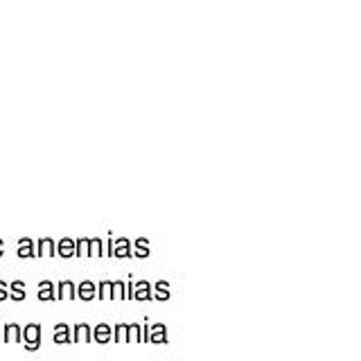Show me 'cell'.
<instances>
[{
	"label": "cell",
	"mask_w": 361,
	"mask_h": 361,
	"mask_svg": "<svg viewBox=\"0 0 361 361\" xmlns=\"http://www.w3.org/2000/svg\"><path fill=\"white\" fill-rule=\"evenodd\" d=\"M131 255L135 257H149L152 255V246L147 237H138L135 242H131Z\"/></svg>",
	"instance_id": "3957f363"
},
{
	"label": "cell",
	"mask_w": 361,
	"mask_h": 361,
	"mask_svg": "<svg viewBox=\"0 0 361 361\" xmlns=\"http://www.w3.org/2000/svg\"><path fill=\"white\" fill-rule=\"evenodd\" d=\"M3 248H5V246H3V240H0V255H3Z\"/></svg>",
	"instance_id": "7402d4cb"
},
{
	"label": "cell",
	"mask_w": 361,
	"mask_h": 361,
	"mask_svg": "<svg viewBox=\"0 0 361 361\" xmlns=\"http://www.w3.org/2000/svg\"><path fill=\"white\" fill-rule=\"evenodd\" d=\"M54 251H56V244L50 240V237H41L39 240V255H54Z\"/></svg>",
	"instance_id": "9c48e42d"
},
{
	"label": "cell",
	"mask_w": 361,
	"mask_h": 361,
	"mask_svg": "<svg viewBox=\"0 0 361 361\" xmlns=\"http://www.w3.org/2000/svg\"><path fill=\"white\" fill-rule=\"evenodd\" d=\"M93 336L97 338L99 343H106L109 338H111V325H106V323H99L95 330H93Z\"/></svg>",
	"instance_id": "8fae6325"
},
{
	"label": "cell",
	"mask_w": 361,
	"mask_h": 361,
	"mask_svg": "<svg viewBox=\"0 0 361 361\" xmlns=\"http://www.w3.org/2000/svg\"><path fill=\"white\" fill-rule=\"evenodd\" d=\"M149 336H152V341H167V330H165V325L156 323V325L152 327Z\"/></svg>",
	"instance_id": "2e32d148"
},
{
	"label": "cell",
	"mask_w": 361,
	"mask_h": 361,
	"mask_svg": "<svg viewBox=\"0 0 361 361\" xmlns=\"http://www.w3.org/2000/svg\"><path fill=\"white\" fill-rule=\"evenodd\" d=\"M93 334L90 332V327L86 325V323H79L77 327H75V338H79V341H86V338Z\"/></svg>",
	"instance_id": "ac0fdd59"
},
{
	"label": "cell",
	"mask_w": 361,
	"mask_h": 361,
	"mask_svg": "<svg viewBox=\"0 0 361 361\" xmlns=\"http://www.w3.org/2000/svg\"><path fill=\"white\" fill-rule=\"evenodd\" d=\"M131 282L127 285L124 280H111V298H127L131 296Z\"/></svg>",
	"instance_id": "7a4b0ae2"
},
{
	"label": "cell",
	"mask_w": 361,
	"mask_h": 361,
	"mask_svg": "<svg viewBox=\"0 0 361 361\" xmlns=\"http://www.w3.org/2000/svg\"><path fill=\"white\" fill-rule=\"evenodd\" d=\"M88 255L90 257H102V255H104V242H102V237H93V240H90Z\"/></svg>",
	"instance_id": "30bf717a"
},
{
	"label": "cell",
	"mask_w": 361,
	"mask_h": 361,
	"mask_svg": "<svg viewBox=\"0 0 361 361\" xmlns=\"http://www.w3.org/2000/svg\"><path fill=\"white\" fill-rule=\"evenodd\" d=\"M54 285H52V282L50 280H43L41 282V285H39V298H45V300H48V298H52L54 296Z\"/></svg>",
	"instance_id": "5bb4252c"
},
{
	"label": "cell",
	"mask_w": 361,
	"mask_h": 361,
	"mask_svg": "<svg viewBox=\"0 0 361 361\" xmlns=\"http://www.w3.org/2000/svg\"><path fill=\"white\" fill-rule=\"evenodd\" d=\"M75 282L73 280H61L59 282V291H56V293H59V298H75Z\"/></svg>",
	"instance_id": "ba28073f"
},
{
	"label": "cell",
	"mask_w": 361,
	"mask_h": 361,
	"mask_svg": "<svg viewBox=\"0 0 361 361\" xmlns=\"http://www.w3.org/2000/svg\"><path fill=\"white\" fill-rule=\"evenodd\" d=\"M127 336H129V325L127 323H118V327H116V338H118V341H127Z\"/></svg>",
	"instance_id": "d6986e66"
},
{
	"label": "cell",
	"mask_w": 361,
	"mask_h": 361,
	"mask_svg": "<svg viewBox=\"0 0 361 361\" xmlns=\"http://www.w3.org/2000/svg\"><path fill=\"white\" fill-rule=\"evenodd\" d=\"M152 296H156L158 300H167L172 296V287H169L167 280H158L152 285Z\"/></svg>",
	"instance_id": "8992f818"
},
{
	"label": "cell",
	"mask_w": 361,
	"mask_h": 361,
	"mask_svg": "<svg viewBox=\"0 0 361 361\" xmlns=\"http://www.w3.org/2000/svg\"><path fill=\"white\" fill-rule=\"evenodd\" d=\"M56 253L61 257H73L75 255V240L73 237H61L59 244H56Z\"/></svg>",
	"instance_id": "52a82bcc"
},
{
	"label": "cell",
	"mask_w": 361,
	"mask_h": 361,
	"mask_svg": "<svg viewBox=\"0 0 361 361\" xmlns=\"http://www.w3.org/2000/svg\"><path fill=\"white\" fill-rule=\"evenodd\" d=\"M113 255L116 257H131L129 237H118V240H113Z\"/></svg>",
	"instance_id": "277c9868"
},
{
	"label": "cell",
	"mask_w": 361,
	"mask_h": 361,
	"mask_svg": "<svg viewBox=\"0 0 361 361\" xmlns=\"http://www.w3.org/2000/svg\"><path fill=\"white\" fill-rule=\"evenodd\" d=\"M131 296H133V298H138V300L152 298V282L138 280V282H135V285L131 287Z\"/></svg>",
	"instance_id": "5b68a950"
},
{
	"label": "cell",
	"mask_w": 361,
	"mask_h": 361,
	"mask_svg": "<svg viewBox=\"0 0 361 361\" xmlns=\"http://www.w3.org/2000/svg\"><path fill=\"white\" fill-rule=\"evenodd\" d=\"M77 293H79V298L82 300H90V298H97V285L93 280H82L79 282V287H77Z\"/></svg>",
	"instance_id": "6da1fadb"
},
{
	"label": "cell",
	"mask_w": 361,
	"mask_h": 361,
	"mask_svg": "<svg viewBox=\"0 0 361 361\" xmlns=\"http://www.w3.org/2000/svg\"><path fill=\"white\" fill-rule=\"evenodd\" d=\"M88 246H90V237H79L75 240V255H88Z\"/></svg>",
	"instance_id": "9a60e30c"
},
{
	"label": "cell",
	"mask_w": 361,
	"mask_h": 361,
	"mask_svg": "<svg viewBox=\"0 0 361 361\" xmlns=\"http://www.w3.org/2000/svg\"><path fill=\"white\" fill-rule=\"evenodd\" d=\"M5 293H7V285H5V282H0V298H3Z\"/></svg>",
	"instance_id": "44dd1931"
},
{
	"label": "cell",
	"mask_w": 361,
	"mask_h": 361,
	"mask_svg": "<svg viewBox=\"0 0 361 361\" xmlns=\"http://www.w3.org/2000/svg\"><path fill=\"white\" fill-rule=\"evenodd\" d=\"M18 255L20 257H32L34 255V242L27 240V237H25V240H20L18 242Z\"/></svg>",
	"instance_id": "4fadbf2b"
},
{
	"label": "cell",
	"mask_w": 361,
	"mask_h": 361,
	"mask_svg": "<svg viewBox=\"0 0 361 361\" xmlns=\"http://www.w3.org/2000/svg\"><path fill=\"white\" fill-rule=\"evenodd\" d=\"M11 289H14V296H16V298H23V296H25V285H23L20 280H16L14 285H11Z\"/></svg>",
	"instance_id": "ffe728a7"
},
{
	"label": "cell",
	"mask_w": 361,
	"mask_h": 361,
	"mask_svg": "<svg viewBox=\"0 0 361 361\" xmlns=\"http://www.w3.org/2000/svg\"><path fill=\"white\" fill-rule=\"evenodd\" d=\"M97 298H111V280L97 282Z\"/></svg>",
	"instance_id": "e0dca14e"
},
{
	"label": "cell",
	"mask_w": 361,
	"mask_h": 361,
	"mask_svg": "<svg viewBox=\"0 0 361 361\" xmlns=\"http://www.w3.org/2000/svg\"><path fill=\"white\" fill-rule=\"evenodd\" d=\"M25 338H27V345L34 348L39 343V338H41V330H39V325H30L27 330H25Z\"/></svg>",
	"instance_id": "7c38bea8"
}]
</instances>
